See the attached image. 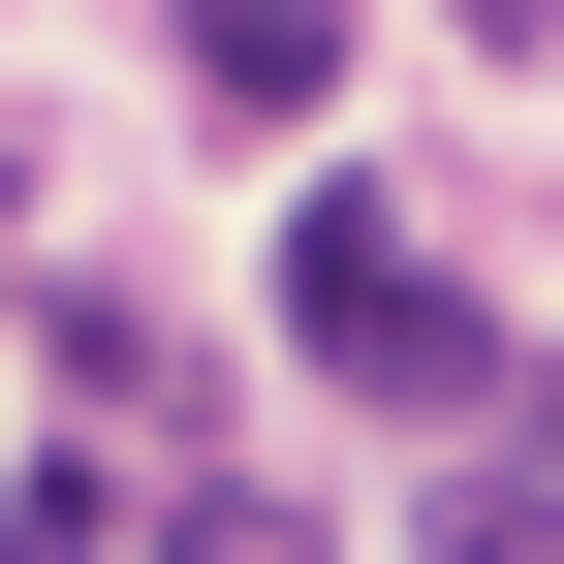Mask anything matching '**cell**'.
I'll list each match as a JSON object with an SVG mask.
<instances>
[{"mask_svg":"<svg viewBox=\"0 0 564 564\" xmlns=\"http://www.w3.org/2000/svg\"><path fill=\"white\" fill-rule=\"evenodd\" d=\"M282 345L377 408H470V282L408 251V188H282Z\"/></svg>","mask_w":564,"mask_h":564,"instance_id":"obj_1","label":"cell"},{"mask_svg":"<svg viewBox=\"0 0 564 564\" xmlns=\"http://www.w3.org/2000/svg\"><path fill=\"white\" fill-rule=\"evenodd\" d=\"M188 95H220V126H314L345 95V0H188Z\"/></svg>","mask_w":564,"mask_h":564,"instance_id":"obj_2","label":"cell"},{"mask_svg":"<svg viewBox=\"0 0 564 564\" xmlns=\"http://www.w3.org/2000/svg\"><path fill=\"white\" fill-rule=\"evenodd\" d=\"M0 564H126V502L95 470H0Z\"/></svg>","mask_w":564,"mask_h":564,"instance_id":"obj_3","label":"cell"},{"mask_svg":"<svg viewBox=\"0 0 564 564\" xmlns=\"http://www.w3.org/2000/svg\"><path fill=\"white\" fill-rule=\"evenodd\" d=\"M158 564H314V502H188V533H158Z\"/></svg>","mask_w":564,"mask_h":564,"instance_id":"obj_4","label":"cell"},{"mask_svg":"<svg viewBox=\"0 0 564 564\" xmlns=\"http://www.w3.org/2000/svg\"><path fill=\"white\" fill-rule=\"evenodd\" d=\"M470 32H533V0H470Z\"/></svg>","mask_w":564,"mask_h":564,"instance_id":"obj_5","label":"cell"},{"mask_svg":"<svg viewBox=\"0 0 564 564\" xmlns=\"http://www.w3.org/2000/svg\"><path fill=\"white\" fill-rule=\"evenodd\" d=\"M0 188H32V158H0Z\"/></svg>","mask_w":564,"mask_h":564,"instance_id":"obj_6","label":"cell"}]
</instances>
